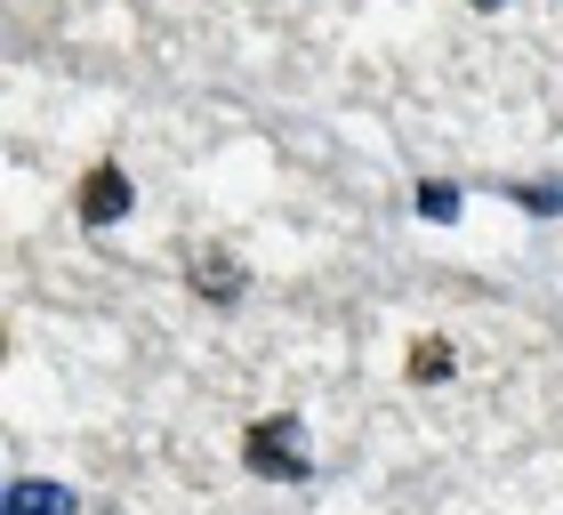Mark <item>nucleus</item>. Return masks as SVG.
I'll use <instances>...</instances> for the list:
<instances>
[{
    "instance_id": "1",
    "label": "nucleus",
    "mask_w": 563,
    "mask_h": 515,
    "mask_svg": "<svg viewBox=\"0 0 563 515\" xmlns=\"http://www.w3.org/2000/svg\"><path fill=\"white\" fill-rule=\"evenodd\" d=\"M242 459L258 475H274V483H298L306 475V451H298V427L290 419H258V427L242 435Z\"/></svg>"
},
{
    "instance_id": "2",
    "label": "nucleus",
    "mask_w": 563,
    "mask_h": 515,
    "mask_svg": "<svg viewBox=\"0 0 563 515\" xmlns=\"http://www.w3.org/2000/svg\"><path fill=\"white\" fill-rule=\"evenodd\" d=\"M121 210H130V177H121V169H89V177H81V218L106 226V218H121Z\"/></svg>"
},
{
    "instance_id": "3",
    "label": "nucleus",
    "mask_w": 563,
    "mask_h": 515,
    "mask_svg": "<svg viewBox=\"0 0 563 515\" xmlns=\"http://www.w3.org/2000/svg\"><path fill=\"white\" fill-rule=\"evenodd\" d=\"M9 515H73V492H57V483H9Z\"/></svg>"
},
{
    "instance_id": "4",
    "label": "nucleus",
    "mask_w": 563,
    "mask_h": 515,
    "mask_svg": "<svg viewBox=\"0 0 563 515\" xmlns=\"http://www.w3.org/2000/svg\"><path fill=\"white\" fill-rule=\"evenodd\" d=\"M443 371H451V347H434V339L411 347V379H443Z\"/></svg>"
},
{
    "instance_id": "5",
    "label": "nucleus",
    "mask_w": 563,
    "mask_h": 515,
    "mask_svg": "<svg viewBox=\"0 0 563 515\" xmlns=\"http://www.w3.org/2000/svg\"><path fill=\"white\" fill-rule=\"evenodd\" d=\"M201 291H234V266H225V250H201Z\"/></svg>"
},
{
    "instance_id": "6",
    "label": "nucleus",
    "mask_w": 563,
    "mask_h": 515,
    "mask_svg": "<svg viewBox=\"0 0 563 515\" xmlns=\"http://www.w3.org/2000/svg\"><path fill=\"white\" fill-rule=\"evenodd\" d=\"M419 210H427V218H459V194H451V186H427Z\"/></svg>"
},
{
    "instance_id": "7",
    "label": "nucleus",
    "mask_w": 563,
    "mask_h": 515,
    "mask_svg": "<svg viewBox=\"0 0 563 515\" xmlns=\"http://www.w3.org/2000/svg\"><path fill=\"white\" fill-rule=\"evenodd\" d=\"M475 9H499V0H475Z\"/></svg>"
}]
</instances>
